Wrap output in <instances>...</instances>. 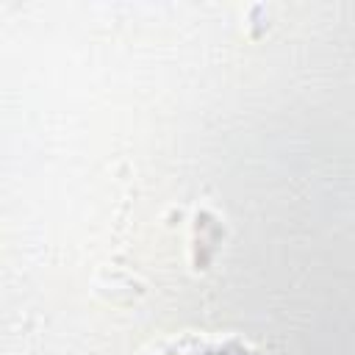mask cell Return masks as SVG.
Wrapping results in <instances>:
<instances>
[{
    "instance_id": "obj_1",
    "label": "cell",
    "mask_w": 355,
    "mask_h": 355,
    "mask_svg": "<svg viewBox=\"0 0 355 355\" xmlns=\"http://www.w3.org/2000/svg\"><path fill=\"white\" fill-rule=\"evenodd\" d=\"M153 355H258L239 338H214V336H183L172 338L153 349Z\"/></svg>"
}]
</instances>
